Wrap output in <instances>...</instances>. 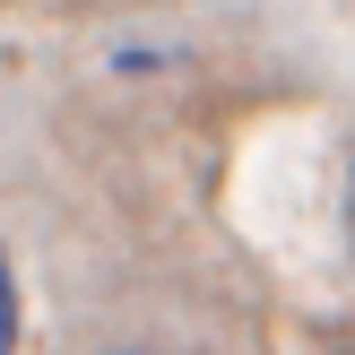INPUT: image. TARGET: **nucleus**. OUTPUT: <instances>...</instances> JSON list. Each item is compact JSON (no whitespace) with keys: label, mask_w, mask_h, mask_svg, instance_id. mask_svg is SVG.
Wrapping results in <instances>:
<instances>
[{"label":"nucleus","mask_w":355,"mask_h":355,"mask_svg":"<svg viewBox=\"0 0 355 355\" xmlns=\"http://www.w3.org/2000/svg\"><path fill=\"white\" fill-rule=\"evenodd\" d=\"M0 355H17V286H9V260H0Z\"/></svg>","instance_id":"obj_1"},{"label":"nucleus","mask_w":355,"mask_h":355,"mask_svg":"<svg viewBox=\"0 0 355 355\" xmlns=\"http://www.w3.org/2000/svg\"><path fill=\"white\" fill-rule=\"evenodd\" d=\"M347 243H355V156H347Z\"/></svg>","instance_id":"obj_2"},{"label":"nucleus","mask_w":355,"mask_h":355,"mask_svg":"<svg viewBox=\"0 0 355 355\" xmlns=\"http://www.w3.org/2000/svg\"><path fill=\"white\" fill-rule=\"evenodd\" d=\"M347 355H355V347H347Z\"/></svg>","instance_id":"obj_3"}]
</instances>
